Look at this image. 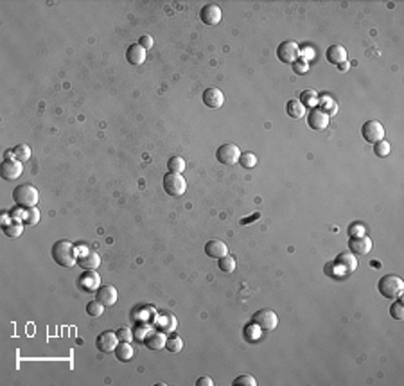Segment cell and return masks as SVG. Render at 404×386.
Masks as SVG:
<instances>
[{
	"mask_svg": "<svg viewBox=\"0 0 404 386\" xmlns=\"http://www.w3.org/2000/svg\"><path fill=\"white\" fill-rule=\"evenodd\" d=\"M52 259L57 266H63V268H72L74 264H77V254H76V246L72 242L67 241V239H61V241L54 242L52 250Z\"/></svg>",
	"mask_w": 404,
	"mask_h": 386,
	"instance_id": "6da1fadb",
	"label": "cell"
},
{
	"mask_svg": "<svg viewBox=\"0 0 404 386\" xmlns=\"http://www.w3.org/2000/svg\"><path fill=\"white\" fill-rule=\"evenodd\" d=\"M378 289L385 298H399L404 293V280L399 275H385L379 279Z\"/></svg>",
	"mask_w": 404,
	"mask_h": 386,
	"instance_id": "7a4b0ae2",
	"label": "cell"
},
{
	"mask_svg": "<svg viewBox=\"0 0 404 386\" xmlns=\"http://www.w3.org/2000/svg\"><path fill=\"white\" fill-rule=\"evenodd\" d=\"M13 200H15V203L22 208L36 207V203H38V200H40L38 189L33 187L31 183H22V185H18L13 190Z\"/></svg>",
	"mask_w": 404,
	"mask_h": 386,
	"instance_id": "3957f363",
	"label": "cell"
},
{
	"mask_svg": "<svg viewBox=\"0 0 404 386\" xmlns=\"http://www.w3.org/2000/svg\"><path fill=\"white\" fill-rule=\"evenodd\" d=\"M162 183H164V190L169 196L180 198L187 190V182L180 173H167L164 176V180H162Z\"/></svg>",
	"mask_w": 404,
	"mask_h": 386,
	"instance_id": "277c9868",
	"label": "cell"
},
{
	"mask_svg": "<svg viewBox=\"0 0 404 386\" xmlns=\"http://www.w3.org/2000/svg\"><path fill=\"white\" fill-rule=\"evenodd\" d=\"M252 322L255 323V325H259L263 333H271V330L277 329L278 316L275 314L273 309H259L257 313H253Z\"/></svg>",
	"mask_w": 404,
	"mask_h": 386,
	"instance_id": "5b68a950",
	"label": "cell"
},
{
	"mask_svg": "<svg viewBox=\"0 0 404 386\" xmlns=\"http://www.w3.org/2000/svg\"><path fill=\"white\" fill-rule=\"evenodd\" d=\"M361 136L368 144H376L385 139V128L379 121H366L361 126Z\"/></svg>",
	"mask_w": 404,
	"mask_h": 386,
	"instance_id": "8992f818",
	"label": "cell"
},
{
	"mask_svg": "<svg viewBox=\"0 0 404 386\" xmlns=\"http://www.w3.org/2000/svg\"><path fill=\"white\" fill-rule=\"evenodd\" d=\"M277 56L282 63L291 65L298 60V56H300V47H298V43L293 42V40H286V42H282L277 47Z\"/></svg>",
	"mask_w": 404,
	"mask_h": 386,
	"instance_id": "52a82bcc",
	"label": "cell"
},
{
	"mask_svg": "<svg viewBox=\"0 0 404 386\" xmlns=\"http://www.w3.org/2000/svg\"><path fill=\"white\" fill-rule=\"evenodd\" d=\"M239 156H241V149L236 144H223L216 151L217 162L223 163V166H234V163L239 162Z\"/></svg>",
	"mask_w": 404,
	"mask_h": 386,
	"instance_id": "ba28073f",
	"label": "cell"
},
{
	"mask_svg": "<svg viewBox=\"0 0 404 386\" xmlns=\"http://www.w3.org/2000/svg\"><path fill=\"white\" fill-rule=\"evenodd\" d=\"M374 242L366 234L363 235H354V237L349 239V250L354 255H368L372 252Z\"/></svg>",
	"mask_w": 404,
	"mask_h": 386,
	"instance_id": "9c48e42d",
	"label": "cell"
},
{
	"mask_svg": "<svg viewBox=\"0 0 404 386\" xmlns=\"http://www.w3.org/2000/svg\"><path fill=\"white\" fill-rule=\"evenodd\" d=\"M332 264H334V268H338L339 271H341L339 275H351V273H354L356 268H358V261H356V255L352 254V252L339 254Z\"/></svg>",
	"mask_w": 404,
	"mask_h": 386,
	"instance_id": "30bf717a",
	"label": "cell"
},
{
	"mask_svg": "<svg viewBox=\"0 0 404 386\" xmlns=\"http://www.w3.org/2000/svg\"><path fill=\"white\" fill-rule=\"evenodd\" d=\"M22 173H23L22 162H18V160H15V158L4 160V162H2V166H0V174H2V180H8V182L20 178V174H22Z\"/></svg>",
	"mask_w": 404,
	"mask_h": 386,
	"instance_id": "8fae6325",
	"label": "cell"
},
{
	"mask_svg": "<svg viewBox=\"0 0 404 386\" xmlns=\"http://www.w3.org/2000/svg\"><path fill=\"white\" fill-rule=\"evenodd\" d=\"M119 345V338L117 333H111V330H106V333L99 334L96 340V347L99 352H115V348Z\"/></svg>",
	"mask_w": 404,
	"mask_h": 386,
	"instance_id": "7c38bea8",
	"label": "cell"
},
{
	"mask_svg": "<svg viewBox=\"0 0 404 386\" xmlns=\"http://www.w3.org/2000/svg\"><path fill=\"white\" fill-rule=\"evenodd\" d=\"M201 101L207 108L210 110H217V108H221L225 104V95L219 88H207L201 95Z\"/></svg>",
	"mask_w": 404,
	"mask_h": 386,
	"instance_id": "4fadbf2b",
	"label": "cell"
},
{
	"mask_svg": "<svg viewBox=\"0 0 404 386\" xmlns=\"http://www.w3.org/2000/svg\"><path fill=\"white\" fill-rule=\"evenodd\" d=\"M119 298V293H117V288H113V286L110 284H104V286H99L96 291V300L97 302H101L104 307H111L115 306V302H117Z\"/></svg>",
	"mask_w": 404,
	"mask_h": 386,
	"instance_id": "5bb4252c",
	"label": "cell"
},
{
	"mask_svg": "<svg viewBox=\"0 0 404 386\" xmlns=\"http://www.w3.org/2000/svg\"><path fill=\"white\" fill-rule=\"evenodd\" d=\"M199 18L205 25H217L221 22V8L217 4H207L199 11Z\"/></svg>",
	"mask_w": 404,
	"mask_h": 386,
	"instance_id": "9a60e30c",
	"label": "cell"
},
{
	"mask_svg": "<svg viewBox=\"0 0 404 386\" xmlns=\"http://www.w3.org/2000/svg\"><path fill=\"white\" fill-rule=\"evenodd\" d=\"M77 284L83 291H97V288L101 286V279L96 273V269H84V273L77 280Z\"/></svg>",
	"mask_w": 404,
	"mask_h": 386,
	"instance_id": "2e32d148",
	"label": "cell"
},
{
	"mask_svg": "<svg viewBox=\"0 0 404 386\" xmlns=\"http://www.w3.org/2000/svg\"><path fill=\"white\" fill-rule=\"evenodd\" d=\"M307 124L314 131H322L329 126V115L325 112H322L320 108H313L307 115Z\"/></svg>",
	"mask_w": 404,
	"mask_h": 386,
	"instance_id": "e0dca14e",
	"label": "cell"
},
{
	"mask_svg": "<svg viewBox=\"0 0 404 386\" xmlns=\"http://www.w3.org/2000/svg\"><path fill=\"white\" fill-rule=\"evenodd\" d=\"M205 254L207 257L210 259H221L225 255H228V246H226V242L221 241V239H212L205 244Z\"/></svg>",
	"mask_w": 404,
	"mask_h": 386,
	"instance_id": "ac0fdd59",
	"label": "cell"
},
{
	"mask_svg": "<svg viewBox=\"0 0 404 386\" xmlns=\"http://www.w3.org/2000/svg\"><path fill=\"white\" fill-rule=\"evenodd\" d=\"M101 264V257L97 252H84V254L77 255V266L83 269H97Z\"/></svg>",
	"mask_w": 404,
	"mask_h": 386,
	"instance_id": "d6986e66",
	"label": "cell"
},
{
	"mask_svg": "<svg viewBox=\"0 0 404 386\" xmlns=\"http://www.w3.org/2000/svg\"><path fill=\"white\" fill-rule=\"evenodd\" d=\"M165 341H167V336L160 330H153V333L148 334V338L144 340V345L149 348V350H162L165 347Z\"/></svg>",
	"mask_w": 404,
	"mask_h": 386,
	"instance_id": "ffe728a7",
	"label": "cell"
},
{
	"mask_svg": "<svg viewBox=\"0 0 404 386\" xmlns=\"http://www.w3.org/2000/svg\"><path fill=\"white\" fill-rule=\"evenodd\" d=\"M146 54H148V50L142 49L138 43H133V45L128 47L126 60H128V63H131V65H142L146 61Z\"/></svg>",
	"mask_w": 404,
	"mask_h": 386,
	"instance_id": "44dd1931",
	"label": "cell"
},
{
	"mask_svg": "<svg viewBox=\"0 0 404 386\" xmlns=\"http://www.w3.org/2000/svg\"><path fill=\"white\" fill-rule=\"evenodd\" d=\"M327 61L332 65H341L347 61V50L341 45H332L327 49Z\"/></svg>",
	"mask_w": 404,
	"mask_h": 386,
	"instance_id": "7402d4cb",
	"label": "cell"
},
{
	"mask_svg": "<svg viewBox=\"0 0 404 386\" xmlns=\"http://www.w3.org/2000/svg\"><path fill=\"white\" fill-rule=\"evenodd\" d=\"M133 356H135V350H133V347H131V343H128V341H119L117 348H115V357H117L119 361H122V363H126V361H130Z\"/></svg>",
	"mask_w": 404,
	"mask_h": 386,
	"instance_id": "603a6c76",
	"label": "cell"
},
{
	"mask_svg": "<svg viewBox=\"0 0 404 386\" xmlns=\"http://www.w3.org/2000/svg\"><path fill=\"white\" fill-rule=\"evenodd\" d=\"M305 112H307V108H305L298 99H291V101H287L286 114L290 115L291 119H302L305 115Z\"/></svg>",
	"mask_w": 404,
	"mask_h": 386,
	"instance_id": "cb8c5ba5",
	"label": "cell"
},
{
	"mask_svg": "<svg viewBox=\"0 0 404 386\" xmlns=\"http://www.w3.org/2000/svg\"><path fill=\"white\" fill-rule=\"evenodd\" d=\"M2 232L6 234V237L16 239L23 234V223L22 221H9V223H6L2 227Z\"/></svg>",
	"mask_w": 404,
	"mask_h": 386,
	"instance_id": "d4e9b609",
	"label": "cell"
},
{
	"mask_svg": "<svg viewBox=\"0 0 404 386\" xmlns=\"http://www.w3.org/2000/svg\"><path fill=\"white\" fill-rule=\"evenodd\" d=\"M243 334H244V340H248L250 343H255V341H259L261 338H263V330H261L259 325H255V323H248L246 327L243 329Z\"/></svg>",
	"mask_w": 404,
	"mask_h": 386,
	"instance_id": "484cf974",
	"label": "cell"
},
{
	"mask_svg": "<svg viewBox=\"0 0 404 386\" xmlns=\"http://www.w3.org/2000/svg\"><path fill=\"white\" fill-rule=\"evenodd\" d=\"M40 210L36 207H31V208H23L22 216H20V221L23 225H36L40 221Z\"/></svg>",
	"mask_w": 404,
	"mask_h": 386,
	"instance_id": "4316f807",
	"label": "cell"
},
{
	"mask_svg": "<svg viewBox=\"0 0 404 386\" xmlns=\"http://www.w3.org/2000/svg\"><path fill=\"white\" fill-rule=\"evenodd\" d=\"M31 148L29 146H25V144H18L16 148H13L11 149V158H15V160H18V162H27V160L31 158Z\"/></svg>",
	"mask_w": 404,
	"mask_h": 386,
	"instance_id": "83f0119b",
	"label": "cell"
},
{
	"mask_svg": "<svg viewBox=\"0 0 404 386\" xmlns=\"http://www.w3.org/2000/svg\"><path fill=\"white\" fill-rule=\"evenodd\" d=\"M165 348H167L169 352H172V354L182 352V348H183V341H182V338L176 336V334L169 336V338H167V341H165Z\"/></svg>",
	"mask_w": 404,
	"mask_h": 386,
	"instance_id": "f1b7e54d",
	"label": "cell"
},
{
	"mask_svg": "<svg viewBox=\"0 0 404 386\" xmlns=\"http://www.w3.org/2000/svg\"><path fill=\"white\" fill-rule=\"evenodd\" d=\"M239 166H243L244 169H253V167L257 166V156L253 155V153H250V151L241 153V156H239Z\"/></svg>",
	"mask_w": 404,
	"mask_h": 386,
	"instance_id": "f546056e",
	"label": "cell"
},
{
	"mask_svg": "<svg viewBox=\"0 0 404 386\" xmlns=\"http://www.w3.org/2000/svg\"><path fill=\"white\" fill-rule=\"evenodd\" d=\"M167 167H169V173L182 174L183 171H185V160H183L182 156H171L167 162Z\"/></svg>",
	"mask_w": 404,
	"mask_h": 386,
	"instance_id": "4dcf8cb0",
	"label": "cell"
},
{
	"mask_svg": "<svg viewBox=\"0 0 404 386\" xmlns=\"http://www.w3.org/2000/svg\"><path fill=\"white\" fill-rule=\"evenodd\" d=\"M217 266H219V269L225 273H232L234 269H236V259L232 257V255H225V257L217 259Z\"/></svg>",
	"mask_w": 404,
	"mask_h": 386,
	"instance_id": "1f68e13d",
	"label": "cell"
},
{
	"mask_svg": "<svg viewBox=\"0 0 404 386\" xmlns=\"http://www.w3.org/2000/svg\"><path fill=\"white\" fill-rule=\"evenodd\" d=\"M390 316H392L393 320H402L404 318V306H402L400 296L392 304V306H390Z\"/></svg>",
	"mask_w": 404,
	"mask_h": 386,
	"instance_id": "d6a6232c",
	"label": "cell"
},
{
	"mask_svg": "<svg viewBox=\"0 0 404 386\" xmlns=\"http://www.w3.org/2000/svg\"><path fill=\"white\" fill-rule=\"evenodd\" d=\"M86 313L90 316H94V318H97V316H101L104 313V306L101 302H97V300H92V302L86 304Z\"/></svg>",
	"mask_w": 404,
	"mask_h": 386,
	"instance_id": "836d02e7",
	"label": "cell"
},
{
	"mask_svg": "<svg viewBox=\"0 0 404 386\" xmlns=\"http://www.w3.org/2000/svg\"><path fill=\"white\" fill-rule=\"evenodd\" d=\"M300 97H302V104H304L305 108H309V106H313L314 102L318 101V94L316 92H313V90H305V92H302L300 94Z\"/></svg>",
	"mask_w": 404,
	"mask_h": 386,
	"instance_id": "e575fe53",
	"label": "cell"
},
{
	"mask_svg": "<svg viewBox=\"0 0 404 386\" xmlns=\"http://www.w3.org/2000/svg\"><path fill=\"white\" fill-rule=\"evenodd\" d=\"M374 153L378 156H381V158L388 156L390 155V142H386L385 139L379 140V142H376V144H374Z\"/></svg>",
	"mask_w": 404,
	"mask_h": 386,
	"instance_id": "d590c367",
	"label": "cell"
},
{
	"mask_svg": "<svg viewBox=\"0 0 404 386\" xmlns=\"http://www.w3.org/2000/svg\"><path fill=\"white\" fill-rule=\"evenodd\" d=\"M234 386H257V381L253 375H239L234 379Z\"/></svg>",
	"mask_w": 404,
	"mask_h": 386,
	"instance_id": "8d00e7d4",
	"label": "cell"
},
{
	"mask_svg": "<svg viewBox=\"0 0 404 386\" xmlns=\"http://www.w3.org/2000/svg\"><path fill=\"white\" fill-rule=\"evenodd\" d=\"M291 68H293V72L297 74V76H302V74H305L309 70V65H307V61L302 58V60H297L295 63H291Z\"/></svg>",
	"mask_w": 404,
	"mask_h": 386,
	"instance_id": "74e56055",
	"label": "cell"
},
{
	"mask_svg": "<svg viewBox=\"0 0 404 386\" xmlns=\"http://www.w3.org/2000/svg\"><path fill=\"white\" fill-rule=\"evenodd\" d=\"M117 338L119 341H128V343H131V340H133V330L128 329V327H122V329L117 330Z\"/></svg>",
	"mask_w": 404,
	"mask_h": 386,
	"instance_id": "f35d334b",
	"label": "cell"
},
{
	"mask_svg": "<svg viewBox=\"0 0 404 386\" xmlns=\"http://www.w3.org/2000/svg\"><path fill=\"white\" fill-rule=\"evenodd\" d=\"M365 234V227H363L361 223H354L349 227V235L351 237H354V235H363Z\"/></svg>",
	"mask_w": 404,
	"mask_h": 386,
	"instance_id": "ab89813d",
	"label": "cell"
},
{
	"mask_svg": "<svg viewBox=\"0 0 404 386\" xmlns=\"http://www.w3.org/2000/svg\"><path fill=\"white\" fill-rule=\"evenodd\" d=\"M153 43H155V42H153V38H151V36H149V34H146V36H142V38H140V42H138V45H140L142 49L149 50V49H151V47H153Z\"/></svg>",
	"mask_w": 404,
	"mask_h": 386,
	"instance_id": "60d3db41",
	"label": "cell"
},
{
	"mask_svg": "<svg viewBox=\"0 0 404 386\" xmlns=\"http://www.w3.org/2000/svg\"><path fill=\"white\" fill-rule=\"evenodd\" d=\"M196 386H214V381L210 377H207V375H203V377H199L196 381Z\"/></svg>",
	"mask_w": 404,
	"mask_h": 386,
	"instance_id": "b9f144b4",
	"label": "cell"
},
{
	"mask_svg": "<svg viewBox=\"0 0 404 386\" xmlns=\"http://www.w3.org/2000/svg\"><path fill=\"white\" fill-rule=\"evenodd\" d=\"M259 217H261V214H259V212H255V214H253V216H250V217H243V219H241L239 223L244 227V225H250V223H252V221H257V219H259Z\"/></svg>",
	"mask_w": 404,
	"mask_h": 386,
	"instance_id": "7bdbcfd3",
	"label": "cell"
},
{
	"mask_svg": "<svg viewBox=\"0 0 404 386\" xmlns=\"http://www.w3.org/2000/svg\"><path fill=\"white\" fill-rule=\"evenodd\" d=\"M339 68H341V70H345V68H349V63H347V61H345V63L339 65Z\"/></svg>",
	"mask_w": 404,
	"mask_h": 386,
	"instance_id": "ee69618b",
	"label": "cell"
}]
</instances>
